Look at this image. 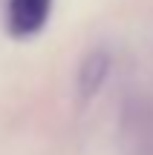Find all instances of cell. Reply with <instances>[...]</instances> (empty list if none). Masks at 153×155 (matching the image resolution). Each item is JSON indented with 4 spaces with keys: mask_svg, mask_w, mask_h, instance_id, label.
<instances>
[{
    "mask_svg": "<svg viewBox=\"0 0 153 155\" xmlns=\"http://www.w3.org/2000/svg\"><path fill=\"white\" fill-rule=\"evenodd\" d=\"M55 0H9L6 3V32L15 40L35 38L49 23Z\"/></svg>",
    "mask_w": 153,
    "mask_h": 155,
    "instance_id": "cell-1",
    "label": "cell"
},
{
    "mask_svg": "<svg viewBox=\"0 0 153 155\" xmlns=\"http://www.w3.org/2000/svg\"><path fill=\"white\" fill-rule=\"evenodd\" d=\"M110 66H113V58L107 49H90L78 63V78H75V86H78V98L90 101L101 92L104 81L110 78Z\"/></svg>",
    "mask_w": 153,
    "mask_h": 155,
    "instance_id": "cell-2",
    "label": "cell"
}]
</instances>
